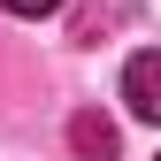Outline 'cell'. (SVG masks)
Masks as SVG:
<instances>
[{"mask_svg": "<svg viewBox=\"0 0 161 161\" xmlns=\"http://www.w3.org/2000/svg\"><path fill=\"white\" fill-rule=\"evenodd\" d=\"M69 146H77V161H115V123H108L100 108L69 115Z\"/></svg>", "mask_w": 161, "mask_h": 161, "instance_id": "cell-2", "label": "cell"}, {"mask_svg": "<svg viewBox=\"0 0 161 161\" xmlns=\"http://www.w3.org/2000/svg\"><path fill=\"white\" fill-rule=\"evenodd\" d=\"M123 100H130V115L161 123V46H146V54L123 62Z\"/></svg>", "mask_w": 161, "mask_h": 161, "instance_id": "cell-1", "label": "cell"}, {"mask_svg": "<svg viewBox=\"0 0 161 161\" xmlns=\"http://www.w3.org/2000/svg\"><path fill=\"white\" fill-rule=\"evenodd\" d=\"M0 8H8V15H54L62 0H0Z\"/></svg>", "mask_w": 161, "mask_h": 161, "instance_id": "cell-3", "label": "cell"}]
</instances>
